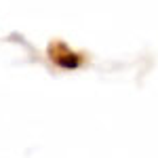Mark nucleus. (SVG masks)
I'll return each instance as SVG.
<instances>
[{"label":"nucleus","mask_w":158,"mask_h":158,"mask_svg":"<svg viewBox=\"0 0 158 158\" xmlns=\"http://www.w3.org/2000/svg\"><path fill=\"white\" fill-rule=\"evenodd\" d=\"M47 55H49V59L53 61L57 68H63V70H76V68H80V65L85 63V55H82V53L70 49V47H68L65 42H61V40L49 42Z\"/></svg>","instance_id":"f257e3e1"}]
</instances>
